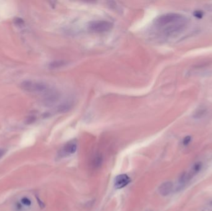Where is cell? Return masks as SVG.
Wrapping results in <instances>:
<instances>
[{
  "label": "cell",
  "instance_id": "obj_1",
  "mask_svg": "<svg viewBox=\"0 0 212 211\" xmlns=\"http://www.w3.org/2000/svg\"><path fill=\"white\" fill-rule=\"evenodd\" d=\"M187 23V19L182 14L167 13L159 16L155 20L154 25L165 35L173 37L184 30Z\"/></svg>",
  "mask_w": 212,
  "mask_h": 211
},
{
  "label": "cell",
  "instance_id": "obj_2",
  "mask_svg": "<svg viewBox=\"0 0 212 211\" xmlns=\"http://www.w3.org/2000/svg\"><path fill=\"white\" fill-rule=\"evenodd\" d=\"M113 27V24L110 22L104 20L92 21L89 24V29L96 33H104L110 31Z\"/></svg>",
  "mask_w": 212,
  "mask_h": 211
},
{
  "label": "cell",
  "instance_id": "obj_3",
  "mask_svg": "<svg viewBox=\"0 0 212 211\" xmlns=\"http://www.w3.org/2000/svg\"><path fill=\"white\" fill-rule=\"evenodd\" d=\"M130 182V177L125 174L117 175L114 180V186L116 189H122Z\"/></svg>",
  "mask_w": 212,
  "mask_h": 211
},
{
  "label": "cell",
  "instance_id": "obj_4",
  "mask_svg": "<svg viewBox=\"0 0 212 211\" xmlns=\"http://www.w3.org/2000/svg\"><path fill=\"white\" fill-rule=\"evenodd\" d=\"M173 189V183L171 181H166L162 183L159 187V192L163 196H168Z\"/></svg>",
  "mask_w": 212,
  "mask_h": 211
},
{
  "label": "cell",
  "instance_id": "obj_5",
  "mask_svg": "<svg viewBox=\"0 0 212 211\" xmlns=\"http://www.w3.org/2000/svg\"><path fill=\"white\" fill-rule=\"evenodd\" d=\"M202 166V164L201 162H197L193 165L191 170H190V172L187 173V181H190L193 176L196 175L200 171Z\"/></svg>",
  "mask_w": 212,
  "mask_h": 211
},
{
  "label": "cell",
  "instance_id": "obj_6",
  "mask_svg": "<svg viewBox=\"0 0 212 211\" xmlns=\"http://www.w3.org/2000/svg\"><path fill=\"white\" fill-rule=\"evenodd\" d=\"M77 149V146L76 143L74 142H69L63 148V152H65L66 154H73L76 152Z\"/></svg>",
  "mask_w": 212,
  "mask_h": 211
},
{
  "label": "cell",
  "instance_id": "obj_7",
  "mask_svg": "<svg viewBox=\"0 0 212 211\" xmlns=\"http://www.w3.org/2000/svg\"><path fill=\"white\" fill-rule=\"evenodd\" d=\"M102 162V156L100 155H96L94 159H93L92 164H93V166H94V167L97 168V167H99V166L101 165Z\"/></svg>",
  "mask_w": 212,
  "mask_h": 211
},
{
  "label": "cell",
  "instance_id": "obj_8",
  "mask_svg": "<svg viewBox=\"0 0 212 211\" xmlns=\"http://www.w3.org/2000/svg\"><path fill=\"white\" fill-rule=\"evenodd\" d=\"M191 137L190 136H187L186 137L184 138L183 140H182V144H184V146H187L188 144L191 142Z\"/></svg>",
  "mask_w": 212,
  "mask_h": 211
},
{
  "label": "cell",
  "instance_id": "obj_9",
  "mask_svg": "<svg viewBox=\"0 0 212 211\" xmlns=\"http://www.w3.org/2000/svg\"><path fill=\"white\" fill-rule=\"evenodd\" d=\"M21 201H22V203L23 204L25 205V206H29L31 204V200H30L29 199H28L27 198H22V200H21Z\"/></svg>",
  "mask_w": 212,
  "mask_h": 211
},
{
  "label": "cell",
  "instance_id": "obj_10",
  "mask_svg": "<svg viewBox=\"0 0 212 211\" xmlns=\"http://www.w3.org/2000/svg\"><path fill=\"white\" fill-rule=\"evenodd\" d=\"M193 15H194V16L196 17L197 18H198V19H200V18H202L203 17V13L202 11H195L194 13H193Z\"/></svg>",
  "mask_w": 212,
  "mask_h": 211
},
{
  "label": "cell",
  "instance_id": "obj_11",
  "mask_svg": "<svg viewBox=\"0 0 212 211\" xmlns=\"http://www.w3.org/2000/svg\"><path fill=\"white\" fill-rule=\"evenodd\" d=\"M6 153V150L5 149H0V158H1Z\"/></svg>",
  "mask_w": 212,
  "mask_h": 211
}]
</instances>
